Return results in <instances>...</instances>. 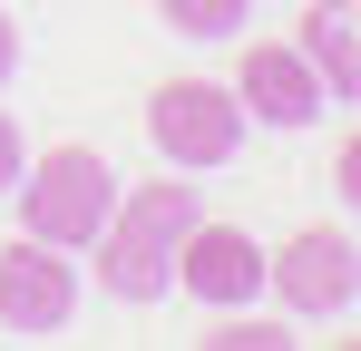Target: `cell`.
Returning a JSON list of instances; mask_svg holds the SVG:
<instances>
[{
    "label": "cell",
    "instance_id": "1",
    "mask_svg": "<svg viewBox=\"0 0 361 351\" xmlns=\"http://www.w3.org/2000/svg\"><path fill=\"white\" fill-rule=\"evenodd\" d=\"M195 225V176H137L118 205H108V225H98V283L108 302H157V292L176 283V234Z\"/></svg>",
    "mask_w": 361,
    "mask_h": 351
},
{
    "label": "cell",
    "instance_id": "2",
    "mask_svg": "<svg viewBox=\"0 0 361 351\" xmlns=\"http://www.w3.org/2000/svg\"><path fill=\"white\" fill-rule=\"evenodd\" d=\"M108 205H118V166L98 147H78V137L20 166V225L39 244H59V254H88L98 225H108Z\"/></svg>",
    "mask_w": 361,
    "mask_h": 351
},
{
    "label": "cell",
    "instance_id": "3",
    "mask_svg": "<svg viewBox=\"0 0 361 351\" xmlns=\"http://www.w3.org/2000/svg\"><path fill=\"white\" fill-rule=\"evenodd\" d=\"M147 137H157V156L166 166H225L244 147V108L235 88H215V78H166L157 98H147Z\"/></svg>",
    "mask_w": 361,
    "mask_h": 351
},
{
    "label": "cell",
    "instance_id": "4",
    "mask_svg": "<svg viewBox=\"0 0 361 351\" xmlns=\"http://www.w3.org/2000/svg\"><path fill=\"white\" fill-rule=\"evenodd\" d=\"M264 283L283 292L293 312H352L361 302V244L342 225H302L293 244L264 254Z\"/></svg>",
    "mask_w": 361,
    "mask_h": 351
},
{
    "label": "cell",
    "instance_id": "5",
    "mask_svg": "<svg viewBox=\"0 0 361 351\" xmlns=\"http://www.w3.org/2000/svg\"><path fill=\"white\" fill-rule=\"evenodd\" d=\"M68 312H78V273H68L59 244H39V234H20V244H0V332H59Z\"/></svg>",
    "mask_w": 361,
    "mask_h": 351
},
{
    "label": "cell",
    "instance_id": "6",
    "mask_svg": "<svg viewBox=\"0 0 361 351\" xmlns=\"http://www.w3.org/2000/svg\"><path fill=\"white\" fill-rule=\"evenodd\" d=\"M176 283L195 292L205 312H235V302L264 292V244L244 225H205V215H195V225L176 234Z\"/></svg>",
    "mask_w": 361,
    "mask_h": 351
},
{
    "label": "cell",
    "instance_id": "7",
    "mask_svg": "<svg viewBox=\"0 0 361 351\" xmlns=\"http://www.w3.org/2000/svg\"><path fill=\"white\" fill-rule=\"evenodd\" d=\"M235 108L264 117V127H312L332 98H322V78H312V58H302V49L254 39V49H244V68H235Z\"/></svg>",
    "mask_w": 361,
    "mask_h": 351
},
{
    "label": "cell",
    "instance_id": "8",
    "mask_svg": "<svg viewBox=\"0 0 361 351\" xmlns=\"http://www.w3.org/2000/svg\"><path fill=\"white\" fill-rule=\"evenodd\" d=\"M352 20H361L352 0H302V39H293V49L312 58L322 98H352V88H361V30H352Z\"/></svg>",
    "mask_w": 361,
    "mask_h": 351
},
{
    "label": "cell",
    "instance_id": "9",
    "mask_svg": "<svg viewBox=\"0 0 361 351\" xmlns=\"http://www.w3.org/2000/svg\"><path fill=\"white\" fill-rule=\"evenodd\" d=\"M205 351H293V332L283 322H264L254 302H235V312H215V332H195Z\"/></svg>",
    "mask_w": 361,
    "mask_h": 351
},
{
    "label": "cell",
    "instance_id": "10",
    "mask_svg": "<svg viewBox=\"0 0 361 351\" xmlns=\"http://www.w3.org/2000/svg\"><path fill=\"white\" fill-rule=\"evenodd\" d=\"M157 20L185 30V39H235V30H244V0H157Z\"/></svg>",
    "mask_w": 361,
    "mask_h": 351
},
{
    "label": "cell",
    "instance_id": "11",
    "mask_svg": "<svg viewBox=\"0 0 361 351\" xmlns=\"http://www.w3.org/2000/svg\"><path fill=\"white\" fill-rule=\"evenodd\" d=\"M20 166H30V137H20V117L0 108V195L20 185Z\"/></svg>",
    "mask_w": 361,
    "mask_h": 351
},
{
    "label": "cell",
    "instance_id": "12",
    "mask_svg": "<svg viewBox=\"0 0 361 351\" xmlns=\"http://www.w3.org/2000/svg\"><path fill=\"white\" fill-rule=\"evenodd\" d=\"M332 195H342V205H352V195H361V147H352V137L332 147Z\"/></svg>",
    "mask_w": 361,
    "mask_h": 351
},
{
    "label": "cell",
    "instance_id": "13",
    "mask_svg": "<svg viewBox=\"0 0 361 351\" xmlns=\"http://www.w3.org/2000/svg\"><path fill=\"white\" fill-rule=\"evenodd\" d=\"M10 68H20V30H10V10H0V88H10Z\"/></svg>",
    "mask_w": 361,
    "mask_h": 351
}]
</instances>
